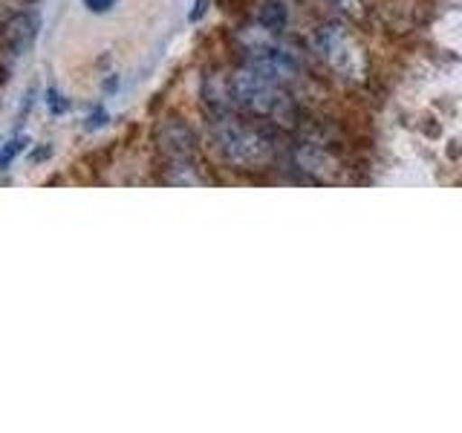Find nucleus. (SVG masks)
I'll return each instance as SVG.
<instances>
[{"label":"nucleus","instance_id":"obj_4","mask_svg":"<svg viewBox=\"0 0 462 433\" xmlns=\"http://www.w3.org/2000/svg\"><path fill=\"white\" fill-rule=\"evenodd\" d=\"M245 64H249L252 69H257L260 76H266L274 84H281V87H289L300 78L298 58L283 47H274V43H257V47H252Z\"/></svg>","mask_w":462,"mask_h":433},{"label":"nucleus","instance_id":"obj_1","mask_svg":"<svg viewBox=\"0 0 462 433\" xmlns=\"http://www.w3.org/2000/svg\"><path fill=\"white\" fill-rule=\"evenodd\" d=\"M228 98L235 107H243L252 115H263V119H272L278 124L292 127L298 119V107H295V101L289 98L286 87L260 76L249 64L228 78Z\"/></svg>","mask_w":462,"mask_h":433},{"label":"nucleus","instance_id":"obj_11","mask_svg":"<svg viewBox=\"0 0 462 433\" xmlns=\"http://www.w3.org/2000/svg\"><path fill=\"white\" fill-rule=\"evenodd\" d=\"M119 0H84V6L90 9V12H98V14H105V12H110Z\"/></svg>","mask_w":462,"mask_h":433},{"label":"nucleus","instance_id":"obj_2","mask_svg":"<svg viewBox=\"0 0 462 433\" xmlns=\"http://www.w3.org/2000/svg\"><path fill=\"white\" fill-rule=\"evenodd\" d=\"M211 134L217 148H220L223 159L228 165L243 168V170H260L274 159V142L266 130L252 127L235 115H217L211 122Z\"/></svg>","mask_w":462,"mask_h":433},{"label":"nucleus","instance_id":"obj_7","mask_svg":"<svg viewBox=\"0 0 462 433\" xmlns=\"http://www.w3.org/2000/svg\"><path fill=\"white\" fill-rule=\"evenodd\" d=\"M289 21V9L283 0H266L263 9H260V26L269 29V32H281Z\"/></svg>","mask_w":462,"mask_h":433},{"label":"nucleus","instance_id":"obj_6","mask_svg":"<svg viewBox=\"0 0 462 433\" xmlns=\"http://www.w3.org/2000/svg\"><path fill=\"white\" fill-rule=\"evenodd\" d=\"M35 29H38L35 14H21V18H14L6 29V38L12 43V50H23L26 43L35 38Z\"/></svg>","mask_w":462,"mask_h":433},{"label":"nucleus","instance_id":"obj_10","mask_svg":"<svg viewBox=\"0 0 462 433\" xmlns=\"http://www.w3.org/2000/svg\"><path fill=\"white\" fill-rule=\"evenodd\" d=\"M47 105H50V110L58 115V113H67V110H69V98H64L58 90H47Z\"/></svg>","mask_w":462,"mask_h":433},{"label":"nucleus","instance_id":"obj_3","mask_svg":"<svg viewBox=\"0 0 462 433\" xmlns=\"http://www.w3.org/2000/svg\"><path fill=\"white\" fill-rule=\"evenodd\" d=\"M315 50L324 58L327 67L336 72L338 78L361 84L367 76V58L361 52L358 41L350 35V29L341 23H324L315 32Z\"/></svg>","mask_w":462,"mask_h":433},{"label":"nucleus","instance_id":"obj_5","mask_svg":"<svg viewBox=\"0 0 462 433\" xmlns=\"http://www.w3.org/2000/svg\"><path fill=\"white\" fill-rule=\"evenodd\" d=\"M159 144H162V151L171 159H177V162H188L197 151V139L182 122H168L162 127V134H159Z\"/></svg>","mask_w":462,"mask_h":433},{"label":"nucleus","instance_id":"obj_8","mask_svg":"<svg viewBox=\"0 0 462 433\" xmlns=\"http://www.w3.org/2000/svg\"><path fill=\"white\" fill-rule=\"evenodd\" d=\"M23 148H26V136H23V139H21V136H18V139H12V142L6 144V148H4V153H0V170H6V168L12 165V159L18 156Z\"/></svg>","mask_w":462,"mask_h":433},{"label":"nucleus","instance_id":"obj_12","mask_svg":"<svg viewBox=\"0 0 462 433\" xmlns=\"http://www.w3.org/2000/svg\"><path fill=\"white\" fill-rule=\"evenodd\" d=\"M105 119H107V115L98 110L96 115H90V119H87V130H93V127H101V124H105Z\"/></svg>","mask_w":462,"mask_h":433},{"label":"nucleus","instance_id":"obj_9","mask_svg":"<svg viewBox=\"0 0 462 433\" xmlns=\"http://www.w3.org/2000/svg\"><path fill=\"white\" fill-rule=\"evenodd\" d=\"M327 4L332 6V9H338L341 14H353V18H361V0H327Z\"/></svg>","mask_w":462,"mask_h":433}]
</instances>
